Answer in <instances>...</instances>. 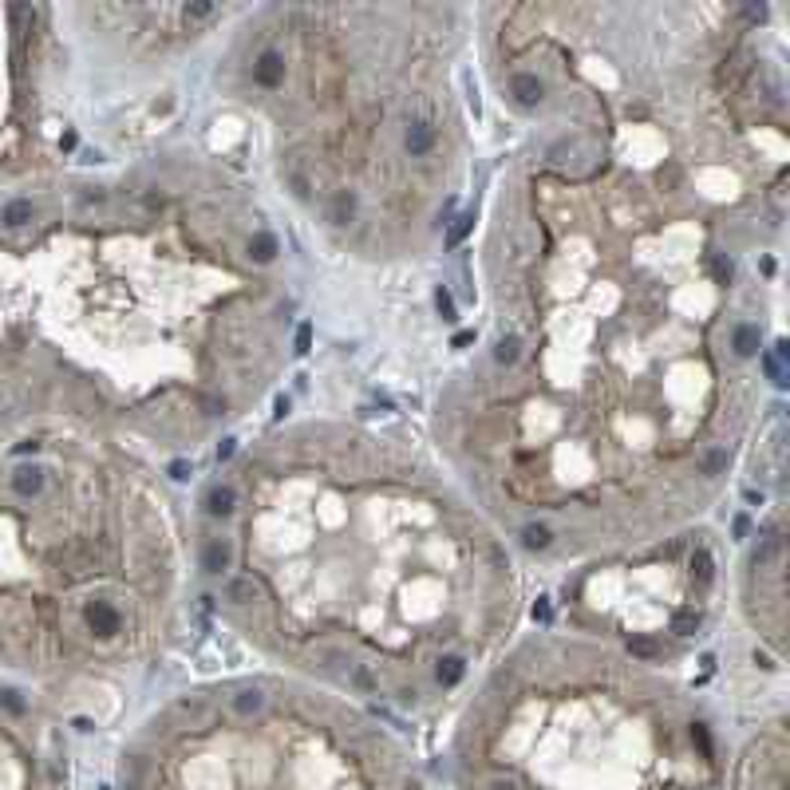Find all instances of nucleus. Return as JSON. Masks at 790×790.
<instances>
[{
    "instance_id": "2eb2a0df",
    "label": "nucleus",
    "mask_w": 790,
    "mask_h": 790,
    "mask_svg": "<svg viewBox=\"0 0 790 790\" xmlns=\"http://www.w3.org/2000/svg\"><path fill=\"white\" fill-rule=\"evenodd\" d=\"M308 340H313V329L301 324V332H297V352H308Z\"/></svg>"
},
{
    "instance_id": "0eeeda50",
    "label": "nucleus",
    "mask_w": 790,
    "mask_h": 790,
    "mask_svg": "<svg viewBox=\"0 0 790 790\" xmlns=\"http://www.w3.org/2000/svg\"><path fill=\"white\" fill-rule=\"evenodd\" d=\"M233 502H237V490L233 487H214L210 490V498H206V506H210V514H230Z\"/></svg>"
},
{
    "instance_id": "7ed1b4c3",
    "label": "nucleus",
    "mask_w": 790,
    "mask_h": 790,
    "mask_svg": "<svg viewBox=\"0 0 790 790\" xmlns=\"http://www.w3.org/2000/svg\"><path fill=\"white\" fill-rule=\"evenodd\" d=\"M202 565H206L210 573L230 569V542H226V537H210L206 549H202Z\"/></svg>"
},
{
    "instance_id": "423d86ee",
    "label": "nucleus",
    "mask_w": 790,
    "mask_h": 790,
    "mask_svg": "<svg viewBox=\"0 0 790 790\" xmlns=\"http://www.w3.org/2000/svg\"><path fill=\"white\" fill-rule=\"evenodd\" d=\"M731 348H735L739 356H755V348H759V329H755V324H739V329H735Z\"/></svg>"
},
{
    "instance_id": "f8f14e48",
    "label": "nucleus",
    "mask_w": 790,
    "mask_h": 790,
    "mask_svg": "<svg viewBox=\"0 0 790 790\" xmlns=\"http://www.w3.org/2000/svg\"><path fill=\"white\" fill-rule=\"evenodd\" d=\"M471 226H474V214H462V218H459V226H455V230H450L447 245H459L462 237H466V233H471Z\"/></svg>"
},
{
    "instance_id": "9d476101",
    "label": "nucleus",
    "mask_w": 790,
    "mask_h": 790,
    "mask_svg": "<svg viewBox=\"0 0 790 790\" xmlns=\"http://www.w3.org/2000/svg\"><path fill=\"white\" fill-rule=\"evenodd\" d=\"M526 546L530 549H546L549 546V530L546 526H526Z\"/></svg>"
},
{
    "instance_id": "f257e3e1",
    "label": "nucleus",
    "mask_w": 790,
    "mask_h": 790,
    "mask_svg": "<svg viewBox=\"0 0 790 790\" xmlns=\"http://www.w3.org/2000/svg\"><path fill=\"white\" fill-rule=\"evenodd\" d=\"M253 84H261V87H281L285 84V56L281 52H261L253 60Z\"/></svg>"
},
{
    "instance_id": "9b49d317",
    "label": "nucleus",
    "mask_w": 790,
    "mask_h": 790,
    "mask_svg": "<svg viewBox=\"0 0 790 790\" xmlns=\"http://www.w3.org/2000/svg\"><path fill=\"white\" fill-rule=\"evenodd\" d=\"M253 253H257V261H269V257L277 253V242H273L269 233H257V242H253Z\"/></svg>"
},
{
    "instance_id": "39448f33",
    "label": "nucleus",
    "mask_w": 790,
    "mask_h": 790,
    "mask_svg": "<svg viewBox=\"0 0 790 790\" xmlns=\"http://www.w3.org/2000/svg\"><path fill=\"white\" fill-rule=\"evenodd\" d=\"M510 95L522 103V107H534L537 103V95H542V84H537V75H526V72H518L510 79Z\"/></svg>"
},
{
    "instance_id": "20e7f679",
    "label": "nucleus",
    "mask_w": 790,
    "mask_h": 790,
    "mask_svg": "<svg viewBox=\"0 0 790 790\" xmlns=\"http://www.w3.org/2000/svg\"><path fill=\"white\" fill-rule=\"evenodd\" d=\"M40 487H44V474H40V466H16V471H13V490L20 494V498L40 494Z\"/></svg>"
},
{
    "instance_id": "6e6552de",
    "label": "nucleus",
    "mask_w": 790,
    "mask_h": 790,
    "mask_svg": "<svg viewBox=\"0 0 790 790\" xmlns=\"http://www.w3.org/2000/svg\"><path fill=\"white\" fill-rule=\"evenodd\" d=\"M462 672H466V664H462L459 656H447L439 664V684H443V688H455V684L462 680Z\"/></svg>"
},
{
    "instance_id": "ddd939ff",
    "label": "nucleus",
    "mask_w": 790,
    "mask_h": 790,
    "mask_svg": "<svg viewBox=\"0 0 790 790\" xmlns=\"http://www.w3.org/2000/svg\"><path fill=\"white\" fill-rule=\"evenodd\" d=\"M0 704L8 707L13 716H24V700H20V695H16L13 688H4V692H0Z\"/></svg>"
},
{
    "instance_id": "1a4fd4ad",
    "label": "nucleus",
    "mask_w": 790,
    "mask_h": 790,
    "mask_svg": "<svg viewBox=\"0 0 790 790\" xmlns=\"http://www.w3.org/2000/svg\"><path fill=\"white\" fill-rule=\"evenodd\" d=\"M24 221H32V202H8L4 226H24Z\"/></svg>"
},
{
    "instance_id": "4468645a",
    "label": "nucleus",
    "mask_w": 790,
    "mask_h": 790,
    "mask_svg": "<svg viewBox=\"0 0 790 790\" xmlns=\"http://www.w3.org/2000/svg\"><path fill=\"white\" fill-rule=\"evenodd\" d=\"M435 304H439V313H443V320H455V301H450V292H447V289H439V292H435Z\"/></svg>"
},
{
    "instance_id": "f03ea898",
    "label": "nucleus",
    "mask_w": 790,
    "mask_h": 790,
    "mask_svg": "<svg viewBox=\"0 0 790 790\" xmlns=\"http://www.w3.org/2000/svg\"><path fill=\"white\" fill-rule=\"evenodd\" d=\"M87 620H91V629H95L99 636H111V632H119V613H115L107 601H95V605L87 608Z\"/></svg>"
}]
</instances>
